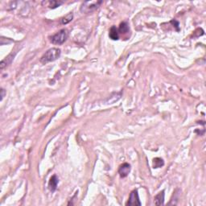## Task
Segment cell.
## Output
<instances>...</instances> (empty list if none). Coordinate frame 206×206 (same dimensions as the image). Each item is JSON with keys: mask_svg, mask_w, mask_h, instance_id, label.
Wrapping results in <instances>:
<instances>
[{"mask_svg": "<svg viewBox=\"0 0 206 206\" xmlns=\"http://www.w3.org/2000/svg\"><path fill=\"white\" fill-rule=\"evenodd\" d=\"M126 204L130 206H140L142 204L140 200H139V197H138V193L137 190H134L130 192L129 200Z\"/></svg>", "mask_w": 206, "mask_h": 206, "instance_id": "cell-4", "label": "cell"}, {"mask_svg": "<svg viewBox=\"0 0 206 206\" xmlns=\"http://www.w3.org/2000/svg\"><path fill=\"white\" fill-rule=\"evenodd\" d=\"M130 165L127 163H124L122 165H120L119 168V174L121 178H126L127 177L129 173L130 172Z\"/></svg>", "mask_w": 206, "mask_h": 206, "instance_id": "cell-5", "label": "cell"}, {"mask_svg": "<svg viewBox=\"0 0 206 206\" xmlns=\"http://www.w3.org/2000/svg\"><path fill=\"white\" fill-rule=\"evenodd\" d=\"M64 3V2H62V1H56V0H53V1H50L49 2V8L54 9L56 8L58 6H60V5H62Z\"/></svg>", "mask_w": 206, "mask_h": 206, "instance_id": "cell-13", "label": "cell"}, {"mask_svg": "<svg viewBox=\"0 0 206 206\" xmlns=\"http://www.w3.org/2000/svg\"><path fill=\"white\" fill-rule=\"evenodd\" d=\"M119 33H121V34H126L127 32H129L130 31V27L129 24L126 23V22H122L119 25Z\"/></svg>", "mask_w": 206, "mask_h": 206, "instance_id": "cell-10", "label": "cell"}, {"mask_svg": "<svg viewBox=\"0 0 206 206\" xmlns=\"http://www.w3.org/2000/svg\"><path fill=\"white\" fill-rule=\"evenodd\" d=\"M0 92H1V101H2V99H3V98L5 97V94H6V91H5L4 89H1Z\"/></svg>", "mask_w": 206, "mask_h": 206, "instance_id": "cell-15", "label": "cell"}, {"mask_svg": "<svg viewBox=\"0 0 206 206\" xmlns=\"http://www.w3.org/2000/svg\"><path fill=\"white\" fill-rule=\"evenodd\" d=\"M154 200H155V204L156 205H163L164 204V190L159 192L155 196Z\"/></svg>", "mask_w": 206, "mask_h": 206, "instance_id": "cell-8", "label": "cell"}, {"mask_svg": "<svg viewBox=\"0 0 206 206\" xmlns=\"http://www.w3.org/2000/svg\"><path fill=\"white\" fill-rule=\"evenodd\" d=\"M59 183V179L56 175H53L52 177L50 178V181L49 182V189L51 192H55L56 188H57V185Z\"/></svg>", "mask_w": 206, "mask_h": 206, "instance_id": "cell-6", "label": "cell"}, {"mask_svg": "<svg viewBox=\"0 0 206 206\" xmlns=\"http://www.w3.org/2000/svg\"><path fill=\"white\" fill-rule=\"evenodd\" d=\"M102 3V1H87L84 2L81 6V11L83 13H89L98 9Z\"/></svg>", "mask_w": 206, "mask_h": 206, "instance_id": "cell-3", "label": "cell"}, {"mask_svg": "<svg viewBox=\"0 0 206 206\" xmlns=\"http://www.w3.org/2000/svg\"><path fill=\"white\" fill-rule=\"evenodd\" d=\"M109 36L110 38L113 41H118L119 39V32L118 28L115 26H112L110 29V32H109Z\"/></svg>", "mask_w": 206, "mask_h": 206, "instance_id": "cell-7", "label": "cell"}, {"mask_svg": "<svg viewBox=\"0 0 206 206\" xmlns=\"http://www.w3.org/2000/svg\"><path fill=\"white\" fill-rule=\"evenodd\" d=\"M68 37V31L67 29L60 30L57 33L53 35L51 37V42L53 45H60L64 44Z\"/></svg>", "mask_w": 206, "mask_h": 206, "instance_id": "cell-2", "label": "cell"}, {"mask_svg": "<svg viewBox=\"0 0 206 206\" xmlns=\"http://www.w3.org/2000/svg\"><path fill=\"white\" fill-rule=\"evenodd\" d=\"M171 23H172V24H175V28H177V31H179V30H180V28H179V23L177 21V20H172V21H171Z\"/></svg>", "mask_w": 206, "mask_h": 206, "instance_id": "cell-14", "label": "cell"}, {"mask_svg": "<svg viewBox=\"0 0 206 206\" xmlns=\"http://www.w3.org/2000/svg\"><path fill=\"white\" fill-rule=\"evenodd\" d=\"M164 165V160L161 158H155L153 159V168H161Z\"/></svg>", "mask_w": 206, "mask_h": 206, "instance_id": "cell-11", "label": "cell"}, {"mask_svg": "<svg viewBox=\"0 0 206 206\" xmlns=\"http://www.w3.org/2000/svg\"><path fill=\"white\" fill-rule=\"evenodd\" d=\"M61 51L60 49H57V48H52V49H49L47 52H45V53L41 56L40 61L43 64H48L49 62L54 61L56 60H57L60 56Z\"/></svg>", "mask_w": 206, "mask_h": 206, "instance_id": "cell-1", "label": "cell"}, {"mask_svg": "<svg viewBox=\"0 0 206 206\" xmlns=\"http://www.w3.org/2000/svg\"><path fill=\"white\" fill-rule=\"evenodd\" d=\"M14 56H15V55H13L12 53H11V54H10L7 57L5 58L4 60H2V61H1V64H0V68H1V69H3L5 67H6L8 64H11V61H12L13 59H14Z\"/></svg>", "mask_w": 206, "mask_h": 206, "instance_id": "cell-9", "label": "cell"}, {"mask_svg": "<svg viewBox=\"0 0 206 206\" xmlns=\"http://www.w3.org/2000/svg\"><path fill=\"white\" fill-rule=\"evenodd\" d=\"M72 19H73V15H72V13H69V14H68V15H65L64 17H63L61 19H60V23H61L62 24H68V23H70V22L72 20Z\"/></svg>", "mask_w": 206, "mask_h": 206, "instance_id": "cell-12", "label": "cell"}]
</instances>
